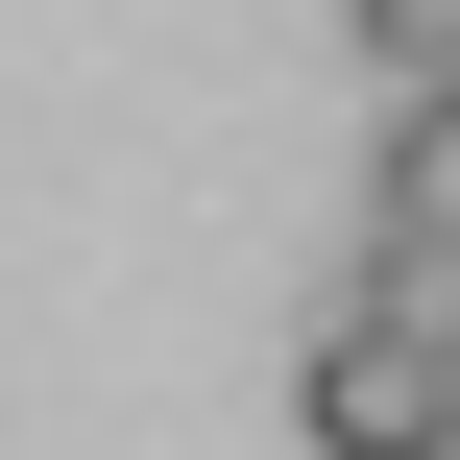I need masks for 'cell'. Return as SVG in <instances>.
<instances>
[{"label":"cell","mask_w":460,"mask_h":460,"mask_svg":"<svg viewBox=\"0 0 460 460\" xmlns=\"http://www.w3.org/2000/svg\"><path fill=\"white\" fill-rule=\"evenodd\" d=\"M291 437L315 460H460V291L364 267V291L315 315V364H291Z\"/></svg>","instance_id":"obj_1"},{"label":"cell","mask_w":460,"mask_h":460,"mask_svg":"<svg viewBox=\"0 0 460 460\" xmlns=\"http://www.w3.org/2000/svg\"><path fill=\"white\" fill-rule=\"evenodd\" d=\"M364 267L460 291V97H388V146H364Z\"/></svg>","instance_id":"obj_2"},{"label":"cell","mask_w":460,"mask_h":460,"mask_svg":"<svg viewBox=\"0 0 460 460\" xmlns=\"http://www.w3.org/2000/svg\"><path fill=\"white\" fill-rule=\"evenodd\" d=\"M340 24H364V73H388V97H460V0H340Z\"/></svg>","instance_id":"obj_3"}]
</instances>
